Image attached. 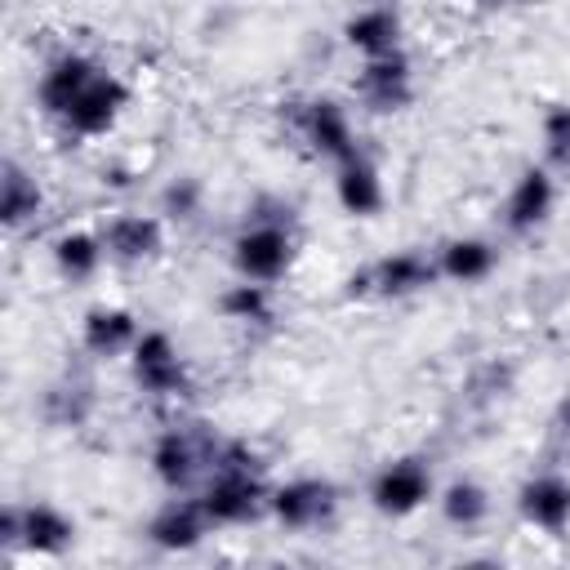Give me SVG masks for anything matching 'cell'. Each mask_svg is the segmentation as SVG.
Wrapping results in <instances>:
<instances>
[{
    "mask_svg": "<svg viewBox=\"0 0 570 570\" xmlns=\"http://www.w3.org/2000/svg\"><path fill=\"white\" fill-rule=\"evenodd\" d=\"M232 263L240 272V281H254V285H272L289 272L294 263V240L285 227L276 223H254L245 227L236 240H232Z\"/></svg>",
    "mask_w": 570,
    "mask_h": 570,
    "instance_id": "obj_1",
    "label": "cell"
},
{
    "mask_svg": "<svg viewBox=\"0 0 570 570\" xmlns=\"http://www.w3.org/2000/svg\"><path fill=\"white\" fill-rule=\"evenodd\" d=\"M289 107V120L298 125L303 142L316 151V156H330V160H352L356 156V134H352V120L347 111L334 102V98H307V102H285Z\"/></svg>",
    "mask_w": 570,
    "mask_h": 570,
    "instance_id": "obj_2",
    "label": "cell"
},
{
    "mask_svg": "<svg viewBox=\"0 0 570 570\" xmlns=\"http://www.w3.org/2000/svg\"><path fill=\"white\" fill-rule=\"evenodd\" d=\"M214 454H218V441L214 436H200L191 428H165L151 445V472L165 490H187L191 476L209 463L214 468Z\"/></svg>",
    "mask_w": 570,
    "mask_h": 570,
    "instance_id": "obj_3",
    "label": "cell"
},
{
    "mask_svg": "<svg viewBox=\"0 0 570 570\" xmlns=\"http://www.w3.org/2000/svg\"><path fill=\"white\" fill-rule=\"evenodd\" d=\"M129 361H134V383L147 396H183L187 392V365L165 330H142Z\"/></svg>",
    "mask_w": 570,
    "mask_h": 570,
    "instance_id": "obj_4",
    "label": "cell"
},
{
    "mask_svg": "<svg viewBox=\"0 0 570 570\" xmlns=\"http://www.w3.org/2000/svg\"><path fill=\"white\" fill-rule=\"evenodd\" d=\"M98 71H102V67H98L89 53H80V49L53 53V58L45 62L40 80H36V102H40V111L53 116V120H62V116L71 111V102L89 89V80H94Z\"/></svg>",
    "mask_w": 570,
    "mask_h": 570,
    "instance_id": "obj_5",
    "label": "cell"
},
{
    "mask_svg": "<svg viewBox=\"0 0 570 570\" xmlns=\"http://www.w3.org/2000/svg\"><path fill=\"white\" fill-rule=\"evenodd\" d=\"M129 107V85L116 76V71H98L94 80H89V89L71 102V111L62 116V125H67V134H76V138H98V134H107L116 120H120V111Z\"/></svg>",
    "mask_w": 570,
    "mask_h": 570,
    "instance_id": "obj_6",
    "label": "cell"
},
{
    "mask_svg": "<svg viewBox=\"0 0 570 570\" xmlns=\"http://www.w3.org/2000/svg\"><path fill=\"white\" fill-rule=\"evenodd\" d=\"M267 508L285 530H312L334 517L338 490L325 476H298V481H285L281 490H272Z\"/></svg>",
    "mask_w": 570,
    "mask_h": 570,
    "instance_id": "obj_7",
    "label": "cell"
},
{
    "mask_svg": "<svg viewBox=\"0 0 570 570\" xmlns=\"http://www.w3.org/2000/svg\"><path fill=\"white\" fill-rule=\"evenodd\" d=\"M356 98H361L370 111H379V116L410 107V98H414L410 58H405L401 49L387 53V58H365V67L356 71Z\"/></svg>",
    "mask_w": 570,
    "mask_h": 570,
    "instance_id": "obj_8",
    "label": "cell"
},
{
    "mask_svg": "<svg viewBox=\"0 0 570 570\" xmlns=\"http://www.w3.org/2000/svg\"><path fill=\"white\" fill-rule=\"evenodd\" d=\"M370 499L383 517H410L432 499V472L419 459H396L374 476Z\"/></svg>",
    "mask_w": 570,
    "mask_h": 570,
    "instance_id": "obj_9",
    "label": "cell"
},
{
    "mask_svg": "<svg viewBox=\"0 0 570 570\" xmlns=\"http://www.w3.org/2000/svg\"><path fill=\"white\" fill-rule=\"evenodd\" d=\"M200 503H205L214 525H240V521L258 517V508L267 499H263L258 472H214V481L205 485Z\"/></svg>",
    "mask_w": 570,
    "mask_h": 570,
    "instance_id": "obj_10",
    "label": "cell"
},
{
    "mask_svg": "<svg viewBox=\"0 0 570 570\" xmlns=\"http://www.w3.org/2000/svg\"><path fill=\"white\" fill-rule=\"evenodd\" d=\"M102 249L116 263H147L165 249V223L156 214H116L102 227Z\"/></svg>",
    "mask_w": 570,
    "mask_h": 570,
    "instance_id": "obj_11",
    "label": "cell"
},
{
    "mask_svg": "<svg viewBox=\"0 0 570 570\" xmlns=\"http://www.w3.org/2000/svg\"><path fill=\"white\" fill-rule=\"evenodd\" d=\"M209 512L200 499H169L151 521H147V539L160 548V552H191L205 530H209Z\"/></svg>",
    "mask_w": 570,
    "mask_h": 570,
    "instance_id": "obj_12",
    "label": "cell"
},
{
    "mask_svg": "<svg viewBox=\"0 0 570 570\" xmlns=\"http://www.w3.org/2000/svg\"><path fill=\"white\" fill-rule=\"evenodd\" d=\"M76 539V521L53 503H18V548L58 557Z\"/></svg>",
    "mask_w": 570,
    "mask_h": 570,
    "instance_id": "obj_13",
    "label": "cell"
},
{
    "mask_svg": "<svg viewBox=\"0 0 570 570\" xmlns=\"http://www.w3.org/2000/svg\"><path fill=\"white\" fill-rule=\"evenodd\" d=\"M517 508H521V517H525L530 525L557 534V530L570 525V481H566V476H552V472L530 476V481L521 485V494H517Z\"/></svg>",
    "mask_w": 570,
    "mask_h": 570,
    "instance_id": "obj_14",
    "label": "cell"
},
{
    "mask_svg": "<svg viewBox=\"0 0 570 570\" xmlns=\"http://www.w3.org/2000/svg\"><path fill=\"white\" fill-rule=\"evenodd\" d=\"M365 276H370L374 294L401 298V294H414V289L432 285L436 281V263L428 254H419V249H396V254L379 258L374 267H365Z\"/></svg>",
    "mask_w": 570,
    "mask_h": 570,
    "instance_id": "obj_15",
    "label": "cell"
},
{
    "mask_svg": "<svg viewBox=\"0 0 570 570\" xmlns=\"http://www.w3.org/2000/svg\"><path fill=\"white\" fill-rule=\"evenodd\" d=\"M334 196H338L343 214H352V218H374V214L383 209V178H379L374 160H365L361 151H356L352 160H343L338 174H334Z\"/></svg>",
    "mask_w": 570,
    "mask_h": 570,
    "instance_id": "obj_16",
    "label": "cell"
},
{
    "mask_svg": "<svg viewBox=\"0 0 570 570\" xmlns=\"http://www.w3.org/2000/svg\"><path fill=\"white\" fill-rule=\"evenodd\" d=\"M552 196H557V187H552L548 169H525V174L512 183L508 200H503V223H508V232H534V227L552 214Z\"/></svg>",
    "mask_w": 570,
    "mask_h": 570,
    "instance_id": "obj_17",
    "label": "cell"
},
{
    "mask_svg": "<svg viewBox=\"0 0 570 570\" xmlns=\"http://www.w3.org/2000/svg\"><path fill=\"white\" fill-rule=\"evenodd\" d=\"M80 343H85L89 356H116V352H125V347L134 352V343H138V321H134V312H125V307L98 303V307H89L85 321H80Z\"/></svg>",
    "mask_w": 570,
    "mask_h": 570,
    "instance_id": "obj_18",
    "label": "cell"
},
{
    "mask_svg": "<svg viewBox=\"0 0 570 570\" xmlns=\"http://www.w3.org/2000/svg\"><path fill=\"white\" fill-rule=\"evenodd\" d=\"M343 40L352 49H361L365 58H387L401 49V13L387 9V4H374V9H356L347 22H343Z\"/></svg>",
    "mask_w": 570,
    "mask_h": 570,
    "instance_id": "obj_19",
    "label": "cell"
},
{
    "mask_svg": "<svg viewBox=\"0 0 570 570\" xmlns=\"http://www.w3.org/2000/svg\"><path fill=\"white\" fill-rule=\"evenodd\" d=\"M40 205H45L40 183H36L18 160H4V165H0V223H4L9 232H18V227H27V223L40 214Z\"/></svg>",
    "mask_w": 570,
    "mask_h": 570,
    "instance_id": "obj_20",
    "label": "cell"
},
{
    "mask_svg": "<svg viewBox=\"0 0 570 570\" xmlns=\"http://www.w3.org/2000/svg\"><path fill=\"white\" fill-rule=\"evenodd\" d=\"M490 267H494V245L481 240V236H454V240H445L441 254H436V276L459 281V285L490 276Z\"/></svg>",
    "mask_w": 570,
    "mask_h": 570,
    "instance_id": "obj_21",
    "label": "cell"
},
{
    "mask_svg": "<svg viewBox=\"0 0 570 570\" xmlns=\"http://www.w3.org/2000/svg\"><path fill=\"white\" fill-rule=\"evenodd\" d=\"M102 236H94V232H62L58 240H53V267L67 276V281H89L94 272H98V263H102Z\"/></svg>",
    "mask_w": 570,
    "mask_h": 570,
    "instance_id": "obj_22",
    "label": "cell"
},
{
    "mask_svg": "<svg viewBox=\"0 0 570 570\" xmlns=\"http://www.w3.org/2000/svg\"><path fill=\"white\" fill-rule=\"evenodd\" d=\"M441 517L450 521V525H463V530H472V525H481L485 517H490V494L476 485V481H450L445 485V494H441Z\"/></svg>",
    "mask_w": 570,
    "mask_h": 570,
    "instance_id": "obj_23",
    "label": "cell"
},
{
    "mask_svg": "<svg viewBox=\"0 0 570 570\" xmlns=\"http://www.w3.org/2000/svg\"><path fill=\"white\" fill-rule=\"evenodd\" d=\"M89 410H94V392L85 383H62V387H53L45 396V414L58 428H80L89 419Z\"/></svg>",
    "mask_w": 570,
    "mask_h": 570,
    "instance_id": "obj_24",
    "label": "cell"
},
{
    "mask_svg": "<svg viewBox=\"0 0 570 570\" xmlns=\"http://www.w3.org/2000/svg\"><path fill=\"white\" fill-rule=\"evenodd\" d=\"M218 307H223V316H232V321H267V316H272V294H267V285L240 281V285H227V289H223Z\"/></svg>",
    "mask_w": 570,
    "mask_h": 570,
    "instance_id": "obj_25",
    "label": "cell"
},
{
    "mask_svg": "<svg viewBox=\"0 0 570 570\" xmlns=\"http://www.w3.org/2000/svg\"><path fill=\"white\" fill-rule=\"evenodd\" d=\"M160 209L169 214V218H196V209H200V183L196 178H174L169 187H165V196H160Z\"/></svg>",
    "mask_w": 570,
    "mask_h": 570,
    "instance_id": "obj_26",
    "label": "cell"
},
{
    "mask_svg": "<svg viewBox=\"0 0 570 570\" xmlns=\"http://www.w3.org/2000/svg\"><path fill=\"white\" fill-rule=\"evenodd\" d=\"M543 142L552 160H570V107H552L543 116Z\"/></svg>",
    "mask_w": 570,
    "mask_h": 570,
    "instance_id": "obj_27",
    "label": "cell"
},
{
    "mask_svg": "<svg viewBox=\"0 0 570 570\" xmlns=\"http://www.w3.org/2000/svg\"><path fill=\"white\" fill-rule=\"evenodd\" d=\"M0 539L9 548H18V503H4V512H0Z\"/></svg>",
    "mask_w": 570,
    "mask_h": 570,
    "instance_id": "obj_28",
    "label": "cell"
},
{
    "mask_svg": "<svg viewBox=\"0 0 570 570\" xmlns=\"http://www.w3.org/2000/svg\"><path fill=\"white\" fill-rule=\"evenodd\" d=\"M102 183H107V187H129V169H120V165H102Z\"/></svg>",
    "mask_w": 570,
    "mask_h": 570,
    "instance_id": "obj_29",
    "label": "cell"
},
{
    "mask_svg": "<svg viewBox=\"0 0 570 570\" xmlns=\"http://www.w3.org/2000/svg\"><path fill=\"white\" fill-rule=\"evenodd\" d=\"M557 423H561V432L570 436V396H566V401L557 405Z\"/></svg>",
    "mask_w": 570,
    "mask_h": 570,
    "instance_id": "obj_30",
    "label": "cell"
},
{
    "mask_svg": "<svg viewBox=\"0 0 570 570\" xmlns=\"http://www.w3.org/2000/svg\"><path fill=\"white\" fill-rule=\"evenodd\" d=\"M459 570H499V566H494V561H463Z\"/></svg>",
    "mask_w": 570,
    "mask_h": 570,
    "instance_id": "obj_31",
    "label": "cell"
}]
</instances>
